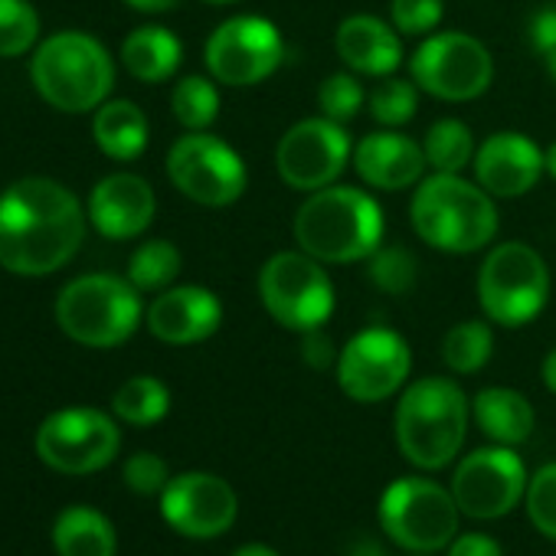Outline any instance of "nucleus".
I'll list each match as a JSON object with an SVG mask.
<instances>
[{
    "instance_id": "obj_17",
    "label": "nucleus",
    "mask_w": 556,
    "mask_h": 556,
    "mask_svg": "<svg viewBox=\"0 0 556 556\" xmlns=\"http://www.w3.org/2000/svg\"><path fill=\"white\" fill-rule=\"evenodd\" d=\"M161 514L177 533L210 540L232 527L239 514V497L229 481L206 471H187L167 481L161 494Z\"/></svg>"
},
{
    "instance_id": "obj_23",
    "label": "nucleus",
    "mask_w": 556,
    "mask_h": 556,
    "mask_svg": "<svg viewBox=\"0 0 556 556\" xmlns=\"http://www.w3.org/2000/svg\"><path fill=\"white\" fill-rule=\"evenodd\" d=\"M475 422L494 445H520L533 432V406L510 387H484L475 396Z\"/></svg>"
},
{
    "instance_id": "obj_19",
    "label": "nucleus",
    "mask_w": 556,
    "mask_h": 556,
    "mask_svg": "<svg viewBox=\"0 0 556 556\" xmlns=\"http://www.w3.org/2000/svg\"><path fill=\"white\" fill-rule=\"evenodd\" d=\"M148 331L170 348H190L213 338L223 325V302L203 286H170L144 312Z\"/></svg>"
},
{
    "instance_id": "obj_37",
    "label": "nucleus",
    "mask_w": 556,
    "mask_h": 556,
    "mask_svg": "<svg viewBox=\"0 0 556 556\" xmlns=\"http://www.w3.org/2000/svg\"><path fill=\"white\" fill-rule=\"evenodd\" d=\"M527 514L533 527L556 540V462L536 468V475L527 484Z\"/></svg>"
},
{
    "instance_id": "obj_32",
    "label": "nucleus",
    "mask_w": 556,
    "mask_h": 556,
    "mask_svg": "<svg viewBox=\"0 0 556 556\" xmlns=\"http://www.w3.org/2000/svg\"><path fill=\"white\" fill-rule=\"evenodd\" d=\"M370 115L377 118L380 128H403L406 122L416 118L419 109V86L413 79H400V76H383L370 96H367Z\"/></svg>"
},
{
    "instance_id": "obj_14",
    "label": "nucleus",
    "mask_w": 556,
    "mask_h": 556,
    "mask_svg": "<svg viewBox=\"0 0 556 556\" xmlns=\"http://www.w3.org/2000/svg\"><path fill=\"white\" fill-rule=\"evenodd\" d=\"M351 161H354V144L348 128L325 115L302 118L282 135V141L275 148L278 177L299 193H315L338 184Z\"/></svg>"
},
{
    "instance_id": "obj_42",
    "label": "nucleus",
    "mask_w": 556,
    "mask_h": 556,
    "mask_svg": "<svg viewBox=\"0 0 556 556\" xmlns=\"http://www.w3.org/2000/svg\"><path fill=\"white\" fill-rule=\"evenodd\" d=\"M125 4L141 14H167L180 4V0H125Z\"/></svg>"
},
{
    "instance_id": "obj_29",
    "label": "nucleus",
    "mask_w": 556,
    "mask_h": 556,
    "mask_svg": "<svg viewBox=\"0 0 556 556\" xmlns=\"http://www.w3.org/2000/svg\"><path fill=\"white\" fill-rule=\"evenodd\" d=\"M170 409V390L157 377H131L112 396V413L128 426H154Z\"/></svg>"
},
{
    "instance_id": "obj_9",
    "label": "nucleus",
    "mask_w": 556,
    "mask_h": 556,
    "mask_svg": "<svg viewBox=\"0 0 556 556\" xmlns=\"http://www.w3.org/2000/svg\"><path fill=\"white\" fill-rule=\"evenodd\" d=\"M409 79L419 92L442 102H471L484 96L494 83L491 50L458 30H442L422 37L409 60Z\"/></svg>"
},
{
    "instance_id": "obj_38",
    "label": "nucleus",
    "mask_w": 556,
    "mask_h": 556,
    "mask_svg": "<svg viewBox=\"0 0 556 556\" xmlns=\"http://www.w3.org/2000/svg\"><path fill=\"white\" fill-rule=\"evenodd\" d=\"M167 481H170V478H167V465H164V458L154 455V452H138V455H131V458L125 462V484H128L135 494H144V497L164 494Z\"/></svg>"
},
{
    "instance_id": "obj_27",
    "label": "nucleus",
    "mask_w": 556,
    "mask_h": 556,
    "mask_svg": "<svg viewBox=\"0 0 556 556\" xmlns=\"http://www.w3.org/2000/svg\"><path fill=\"white\" fill-rule=\"evenodd\" d=\"M422 151L426 161L432 167V174H462L465 167L475 164V135L462 118H439L429 125L426 138H422Z\"/></svg>"
},
{
    "instance_id": "obj_40",
    "label": "nucleus",
    "mask_w": 556,
    "mask_h": 556,
    "mask_svg": "<svg viewBox=\"0 0 556 556\" xmlns=\"http://www.w3.org/2000/svg\"><path fill=\"white\" fill-rule=\"evenodd\" d=\"M527 40L540 56L556 50V4H546V8L533 11V17L527 24Z\"/></svg>"
},
{
    "instance_id": "obj_8",
    "label": "nucleus",
    "mask_w": 556,
    "mask_h": 556,
    "mask_svg": "<svg viewBox=\"0 0 556 556\" xmlns=\"http://www.w3.org/2000/svg\"><path fill=\"white\" fill-rule=\"evenodd\" d=\"M549 302V268L527 242H497L478 268V305L491 325L523 328Z\"/></svg>"
},
{
    "instance_id": "obj_46",
    "label": "nucleus",
    "mask_w": 556,
    "mask_h": 556,
    "mask_svg": "<svg viewBox=\"0 0 556 556\" xmlns=\"http://www.w3.org/2000/svg\"><path fill=\"white\" fill-rule=\"evenodd\" d=\"M351 556H383V553H380L374 543H367V540H364V543H357V549H354Z\"/></svg>"
},
{
    "instance_id": "obj_31",
    "label": "nucleus",
    "mask_w": 556,
    "mask_h": 556,
    "mask_svg": "<svg viewBox=\"0 0 556 556\" xmlns=\"http://www.w3.org/2000/svg\"><path fill=\"white\" fill-rule=\"evenodd\" d=\"M170 112L187 131H206L219 118V89L210 76H184L170 92Z\"/></svg>"
},
{
    "instance_id": "obj_30",
    "label": "nucleus",
    "mask_w": 556,
    "mask_h": 556,
    "mask_svg": "<svg viewBox=\"0 0 556 556\" xmlns=\"http://www.w3.org/2000/svg\"><path fill=\"white\" fill-rule=\"evenodd\" d=\"M494 354V331L488 321H462L455 325L445 338H442V364L452 370V374H478Z\"/></svg>"
},
{
    "instance_id": "obj_22",
    "label": "nucleus",
    "mask_w": 556,
    "mask_h": 556,
    "mask_svg": "<svg viewBox=\"0 0 556 556\" xmlns=\"http://www.w3.org/2000/svg\"><path fill=\"white\" fill-rule=\"evenodd\" d=\"M338 60L357 76H393L403 63V40L400 30L374 14H354L338 24L334 34Z\"/></svg>"
},
{
    "instance_id": "obj_15",
    "label": "nucleus",
    "mask_w": 556,
    "mask_h": 556,
    "mask_svg": "<svg viewBox=\"0 0 556 556\" xmlns=\"http://www.w3.org/2000/svg\"><path fill=\"white\" fill-rule=\"evenodd\" d=\"M338 387L354 403H383L403 390L413 370V351L393 328L374 325L357 331L338 357Z\"/></svg>"
},
{
    "instance_id": "obj_28",
    "label": "nucleus",
    "mask_w": 556,
    "mask_h": 556,
    "mask_svg": "<svg viewBox=\"0 0 556 556\" xmlns=\"http://www.w3.org/2000/svg\"><path fill=\"white\" fill-rule=\"evenodd\" d=\"M180 265H184V258L174 242L148 239L131 252L125 278L138 292H164L174 286V278L180 275Z\"/></svg>"
},
{
    "instance_id": "obj_13",
    "label": "nucleus",
    "mask_w": 556,
    "mask_h": 556,
    "mask_svg": "<svg viewBox=\"0 0 556 556\" xmlns=\"http://www.w3.org/2000/svg\"><path fill=\"white\" fill-rule=\"evenodd\" d=\"M37 455L63 475H92L115 462L122 432L115 419L92 406H70L47 416L37 429Z\"/></svg>"
},
{
    "instance_id": "obj_16",
    "label": "nucleus",
    "mask_w": 556,
    "mask_h": 556,
    "mask_svg": "<svg viewBox=\"0 0 556 556\" xmlns=\"http://www.w3.org/2000/svg\"><path fill=\"white\" fill-rule=\"evenodd\" d=\"M455 504L465 517L494 520L510 514L527 494L523 462L510 445H484L465 455L452 478Z\"/></svg>"
},
{
    "instance_id": "obj_34",
    "label": "nucleus",
    "mask_w": 556,
    "mask_h": 556,
    "mask_svg": "<svg viewBox=\"0 0 556 556\" xmlns=\"http://www.w3.org/2000/svg\"><path fill=\"white\" fill-rule=\"evenodd\" d=\"M367 262L370 282L383 295H409L419 282V258L406 245H380Z\"/></svg>"
},
{
    "instance_id": "obj_20",
    "label": "nucleus",
    "mask_w": 556,
    "mask_h": 556,
    "mask_svg": "<svg viewBox=\"0 0 556 556\" xmlns=\"http://www.w3.org/2000/svg\"><path fill=\"white\" fill-rule=\"evenodd\" d=\"M86 213H89V223L96 226L99 236L115 239V242L138 239L154 223L157 197L144 177L118 170V174L102 177L92 187Z\"/></svg>"
},
{
    "instance_id": "obj_35",
    "label": "nucleus",
    "mask_w": 556,
    "mask_h": 556,
    "mask_svg": "<svg viewBox=\"0 0 556 556\" xmlns=\"http://www.w3.org/2000/svg\"><path fill=\"white\" fill-rule=\"evenodd\" d=\"M318 105L321 115L331 122H351L361 115V109L367 105V89L361 86L357 73H334L321 83L318 89Z\"/></svg>"
},
{
    "instance_id": "obj_11",
    "label": "nucleus",
    "mask_w": 556,
    "mask_h": 556,
    "mask_svg": "<svg viewBox=\"0 0 556 556\" xmlns=\"http://www.w3.org/2000/svg\"><path fill=\"white\" fill-rule=\"evenodd\" d=\"M206 73L229 89H252L271 79L286 63V40L278 27L255 14L223 21L203 47Z\"/></svg>"
},
{
    "instance_id": "obj_41",
    "label": "nucleus",
    "mask_w": 556,
    "mask_h": 556,
    "mask_svg": "<svg viewBox=\"0 0 556 556\" xmlns=\"http://www.w3.org/2000/svg\"><path fill=\"white\" fill-rule=\"evenodd\" d=\"M448 556H504L497 540L488 533H462L458 540H452Z\"/></svg>"
},
{
    "instance_id": "obj_36",
    "label": "nucleus",
    "mask_w": 556,
    "mask_h": 556,
    "mask_svg": "<svg viewBox=\"0 0 556 556\" xmlns=\"http://www.w3.org/2000/svg\"><path fill=\"white\" fill-rule=\"evenodd\" d=\"M445 17V0H390V24L400 37H429Z\"/></svg>"
},
{
    "instance_id": "obj_43",
    "label": "nucleus",
    "mask_w": 556,
    "mask_h": 556,
    "mask_svg": "<svg viewBox=\"0 0 556 556\" xmlns=\"http://www.w3.org/2000/svg\"><path fill=\"white\" fill-rule=\"evenodd\" d=\"M540 377H543V387L556 396V348L543 357V367H540Z\"/></svg>"
},
{
    "instance_id": "obj_45",
    "label": "nucleus",
    "mask_w": 556,
    "mask_h": 556,
    "mask_svg": "<svg viewBox=\"0 0 556 556\" xmlns=\"http://www.w3.org/2000/svg\"><path fill=\"white\" fill-rule=\"evenodd\" d=\"M543 167H546V174L556 180V141L543 151Z\"/></svg>"
},
{
    "instance_id": "obj_1",
    "label": "nucleus",
    "mask_w": 556,
    "mask_h": 556,
    "mask_svg": "<svg viewBox=\"0 0 556 556\" xmlns=\"http://www.w3.org/2000/svg\"><path fill=\"white\" fill-rule=\"evenodd\" d=\"M89 213L53 177H24L0 193V268L43 278L73 262Z\"/></svg>"
},
{
    "instance_id": "obj_25",
    "label": "nucleus",
    "mask_w": 556,
    "mask_h": 556,
    "mask_svg": "<svg viewBox=\"0 0 556 556\" xmlns=\"http://www.w3.org/2000/svg\"><path fill=\"white\" fill-rule=\"evenodd\" d=\"M148 115L131 99H109L96 109L92 138L99 151L112 161H135L148 148Z\"/></svg>"
},
{
    "instance_id": "obj_39",
    "label": "nucleus",
    "mask_w": 556,
    "mask_h": 556,
    "mask_svg": "<svg viewBox=\"0 0 556 556\" xmlns=\"http://www.w3.org/2000/svg\"><path fill=\"white\" fill-rule=\"evenodd\" d=\"M302 357L312 370H331V367H338L341 351L334 348V341L328 338L325 328H315V331L302 334Z\"/></svg>"
},
{
    "instance_id": "obj_10",
    "label": "nucleus",
    "mask_w": 556,
    "mask_h": 556,
    "mask_svg": "<svg viewBox=\"0 0 556 556\" xmlns=\"http://www.w3.org/2000/svg\"><path fill=\"white\" fill-rule=\"evenodd\" d=\"M455 494L429 478H396L380 497V523L390 540L413 553H435L458 530Z\"/></svg>"
},
{
    "instance_id": "obj_18",
    "label": "nucleus",
    "mask_w": 556,
    "mask_h": 556,
    "mask_svg": "<svg viewBox=\"0 0 556 556\" xmlns=\"http://www.w3.org/2000/svg\"><path fill=\"white\" fill-rule=\"evenodd\" d=\"M475 180L494 197V200H517L530 193L543 167V148L520 135V131H494L488 135L475 151Z\"/></svg>"
},
{
    "instance_id": "obj_26",
    "label": "nucleus",
    "mask_w": 556,
    "mask_h": 556,
    "mask_svg": "<svg viewBox=\"0 0 556 556\" xmlns=\"http://www.w3.org/2000/svg\"><path fill=\"white\" fill-rule=\"evenodd\" d=\"M53 546L60 556H115V527L96 507H66L53 523Z\"/></svg>"
},
{
    "instance_id": "obj_24",
    "label": "nucleus",
    "mask_w": 556,
    "mask_h": 556,
    "mask_svg": "<svg viewBox=\"0 0 556 556\" xmlns=\"http://www.w3.org/2000/svg\"><path fill=\"white\" fill-rule=\"evenodd\" d=\"M180 60H184L180 40L157 24H144L131 30L122 43V66L128 70V76L148 86L167 83L180 70Z\"/></svg>"
},
{
    "instance_id": "obj_12",
    "label": "nucleus",
    "mask_w": 556,
    "mask_h": 556,
    "mask_svg": "<svg viewBox=\"0 0 556 556\" xmlns=\"http://www.w3.org/2000/svg\"><path fill=\"white\" fill-rule=\"evenodd\" d=\"M167 177L187 200L200 206H232L249 187L242 154L206 131H187L170 144Z\"/></svg>"
},
{
    "instance_id": "obj_3",
    "label": "nucleus",
    "mask_w": 556,
    "mask_h": 556,
    "mask_svg": "<svg viewBox=\"0 0 556 556\" xmlns=\"http://www.w3.org/2000/svg\"><path fill=\"white\" fill-rule=\"evenodd\" d=\"M409 223L426 245L468 255L494 242L497 203L478 180L462 174H429L413 190Z\"/></svg>"
},
{
    "instance_id": "obj_5",
    "label": "nucleus",
    "mask_w": 556,
    "mask_h": 556,
    "mask_svg": "<svg viewBox=\"0 0 556 556\" xmlns=\"http://www.w3.org/2000/svg\"><path fill=\"white\" fill-rule=\"evenodd\" d=\"M30 79L37 96L56 112L86 115L109 102L115 89V60L96 37L63 30L34 50Z\"/></svg>"
},
{
    "instance_id": "obj_33",
    "label": "nucleus",
    "mask_w": 556,
    "mask_h": 556,
    "mask_svg": "<svg viewBox=\"0 0 556 556\" xmlns=\"http://www.w3.org/2000/svg\"><path fill=\"white\" fill-rule=\"evenodd\" d=\"M40 47V14L30 0H0V60Z\"/></svg>"
},
{
    "instance_id": "obj_4",
    "label": "nucleus",
    "mask_w": 556,
    "mask_h": 556,
    "mask_svg": "<svg viewBox=\"0 0 556 556\" xmlns=\"http://www.w3.org/2000/svg\"><path fill=\"white\" fill-rule=\"evenodd\" d=\"M468 419L471 403L458 383L448 377H422L409 383L396 403V445L409 465L439 471L462 452Z\"/></svg>"
},
{
    "instance_id": "obj_6",
    "label": "nucleus",
    "mask_w": 556,
    "mask_h": 556,
    "mask_svg": "<svg viewBox=\"0 0 556 556\" xmlns=\"http://www.w3.org/2000/svg\"><path fill=\"white\" fill-rule=\"evenodd\" d=\"M144 321L141 292L122 275H79L56 299V325L83 348H122Z\"/></svg>"
},
{
    "instance_id": "obj_2",
    "label": "nucleus",
    "mask_w": 556,
    "mask_h": 556,
    "mask_svg": "<svg viewBox=\"0 0 556 556\" xmlns=\"http://www.w3.org/2000/svg\"><path fill=\"white\" fill-rule=\"evenodd\" d=\"M383 229L380 203L367 190L348 184L308 193L292 223L299 249L325 265L367 262L383 245Z\"/></svg>"
},
{
    "instance_id": "obj_48",
    "label": "nucleus",
    "mask_w": 556,
    "mask_h": 556,
    "mask_svg": "<svg viewBox=\"0 0 556 556\" xmlns=\"http://www.w3.org/2000/svg\"><path fill=\"white\" fill-rule=\"evenodd\" d=\"M200 4H210V8H226V4H236V0H200Z\"/></svg>"
},
{
    "instance_id": "obj_44",
    "label": "nucleus",
    "mask_w": 556,
    "mask_h": 556,
    "mask_svg": "<svg viewBox=\"0 0 556 556\" xmlns=\"http://www.w3.org/2000/svg\"><path fill=\"white\" fill-rule=\"evenodd\" d=\"M232 556H278V553L268 549V546H262V543H249V546H239Z\"/></svg>"
},
{
    "instance_id": "obj_47",
    "label": "nucleus",
    "mask_w": 556,
    "mask_h": 556,
    "mask_svg": "<svg viewBox=\"0 0 556 556\" xmlns=\"http://www.w3.org/2000/svg\"><path fill=\"white\" fill-rule=\"evenodd\" d=\"M543 66H546V76H549V79H553V86H556V50L543 56Z\"/></svg>"
},
{
    "instance_id": "obj_21",
    "label": "nucleus",
    "mask_w": 556,
    "mask_h": 556,
    "mask_svg": "<svg viewBox=\"0 0 556 556\" xmlns=\"http://www.w3.org/2000/svg\"><path fill=\"white\" fill-rule=\"evenodd\" d=\"M354 167L361 180L374 190H409L426 177V151L409 135L396 128H380L354 144Z\"/></svg>"
},
{
    "instance_id": "obj_49",
    "label": "nucleus",
    "mask_w": 556,
    "mask_h": 556,
    "mask_svg": "<svg viewBox=\"0 0 556 556\" xmlns=\"http://www.w3.org/2000/svg\"><path fill=\"white\" fill-rule=\"evenodd\" d=\"M416 556H426V553H416Z\"/></svg>"
},
{
    "instance_id": "obj_7",
    "label": "nucleus",
    "mask_w": 556,
    "mask_h": 556,
    "mask_svg": "<svg viewBox=\"0 0 556 556\" xmlns=\"http://www.w3.org/2000/svg\"><path fill=\"white\" fill-rule=\"evenodd\" d=\"M255 292L275 325L299 334L325 328L338 302L325 262L302 249H286L265 258L255 278Z\"/></svg>"
}]
</instances>
